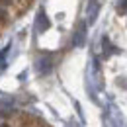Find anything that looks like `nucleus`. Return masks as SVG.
<instances>
[{"instance_id":"nucleus-2","label":"nucleus","mask_w":127,"mask_h":127,"mask_svg":"<svg viewBox=\"0 0 127 127\" xmlns=\"http://www.w3.org/2000/svg\"><path fill=\"white\" fill-rule=\"evenodd\" d=\"M47 28H49V20H47V16H45V12L41 10L39 16H37V32H45Z\"/></svg>"},{"instance_id":"nucleus-1","label":"nucleus","mask_w":127,"mask_h":127,"mask_svg":"<svg viewBox=\"0 0 127 127\" xmlns=\"http://www.w3.org/2000/svg\"><path fill=\"white\" fill-rule=\"evenodd\" d=\"M51 57H41L39 61H37V70L41 72V74H47L49 70H51Z\"/></svg>"},{"instance_id":"nucleus-3","label":"nucleus","mask_w":127,"mask_h":127,"mask_svg":"<svg viewBox=\"0 0 127 127\" xmlns=\"http://www.w3.org/2000/svg\"><path fill=\"white\" fill-rule=\"evenodd\" d=\"M84 37H86V28L84 26H80L78 30H76V33H74V45H82L84 43Z\"/></svg>"},{"instance_id":"nucleus-4","label":"nucleus","mask_w":127,"mask_h":127,"mask_svg":"<svg viewBox=\"0 0 127 127\" xmlns=\"http://www.w3.org/2000/svg\"><path fill=\"white\" fill-rule=\"evenodd\" d=\"M127 10V0H119V12H125Z\"/></svg>"},{"instance_id":"nucleus-6","label":"nucleus","mask_w":127,"mask_h":127,"mask_svg":"<svg viewBox=\"0 0 127 127\" xmlns=\"http://www.w3.org/2000/svg\"><path fill=\"white\" fill-rule=\"evenodd\" d=\"M0 127H10V125L8 123H0Z\"/></svg>"},{"instance_id":"nucleus-5","label":"nucleus","mask_w":127,"mask_h":127,"mask_svg":"<svg viewBox=\"0 0 127 127\" xmlns=\"http://www.w3.org/2000/svg\"><path fill=\"white\" fill-rule=\"evenodd\" d=\"M14 0H0V6H12Z\"/></svg>"}]
</instances>
